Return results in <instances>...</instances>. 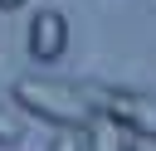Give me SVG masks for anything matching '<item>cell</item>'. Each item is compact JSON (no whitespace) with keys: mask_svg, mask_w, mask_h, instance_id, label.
Listing matches in <instances>:
<instances>
[{"mask_svg":"<svg viewBox=\"0 0 156 151\" xmlns=\"http://www.w3.org/2000/svg\"><path fill=\"white\" fill-rule=\"evenodd\" d=\"M20 5H29V0H0V10H20Z\"/></svg>","mask_w":156,"mask_h":151,"instance_id":"8","label":"cell"},{"mask_svg":"<svg viewBox=\"0 0 156 151\" xmlns=\"http://www.w3.org/2000/svg\"><path fill=\"white\" fill-rule=\"evenodd\" d=\"M10 97H15L20 112H29V117H39V122H49V127H58V132H63V127H88V117H93V102H88L73 83L44 78V73L15 78Z\"/></svg>","mask_w":156,"mask_h":151,"instance_id":"1","label":"cell"},{"mask_svg":"<svg viewBox=\"0 0 156 151\" xmlns=\"http://www.w3.org/2000/svg\"><path fill=\"white\" fill-rule=\"evenodd\" d=\"M24 132H20V117L15 112H0V146H15Z\"/></svg>","mask_w":156,"mask_h":151,"instance_id":"5","label":"cell"},{"mask_svg":"<svg viewBox=\"0 0 156 151\" xmlns=\"http://www.w3.org/2000/svg\"><path fill=\"white\" fill-rule=\"evenodd\" d=\"M29 58H39V63H58L63 58V49H68V19L58 15V10H39L34 19H29Z\"/></svg>","mask_w":156,"mask_h":151,"instance_id":"3","label":"cell"},{"mask_svg":"<svg viewBox=\"0 0 156 151\" xmlns=\"http://www.w3.org/2000/svg\"><path fill=\"white\" fill-rule=\"evenodd\" d=\"M88 151H127V132L112 117H88Z\"/></svg>","mask_w":156,"mask_h":151,"instance_id":"4","label":"cell"},{"mask_svg":"<svg viewBox=\"0 0 156 151\" xmlns=\"http://www.w3.org/2000/svg\"><path fill=\"white\" fill-rule=\"evenodd\" d=\"M49 151H83V146H78V136H73V127H63V132L54 136V146H49Z\"/></svg>","mask_w":156,"mask_h":151,"instance_id":"6","label":"cell"},{"mask_svg":"<svg viewBox=\"0 0 156 151\" xmlns=\"http://www.w3.org/2000/svg\"><path fill=\"white\" fill-rule=\"evenodd\" d=\"M98 112L112 117L127 136H151L156 141V102L141 93H98Z\"/></svg>","mask_w":156,"mask_h":151,"instance_id":"2","label":"cell"},{"mask_svg":"<svg viewBox=\"0 0 156 151\" xmlns=\"http://www.w3.org/2000/svg\"><path fill=\"white\" fill-rule=\"evenodd\" d=\"M127 151H156V141H151V136H132V141H127Z\"/></svg>","mask_w":156,"mask_h":151,"instance_id":"7","label":"cell"}]
</instances>
